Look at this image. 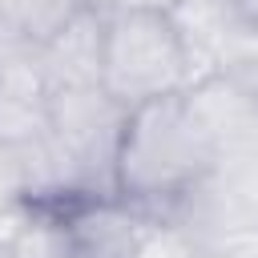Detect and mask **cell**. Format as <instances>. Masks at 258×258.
I'll use <instances>...</instances> for the list:
<instances>
[{
	"label": "cell",
	"mask_w": 258,
	"mask_h": 258,
	"mask_svg": "<svg viewBox=\"0 0 258 258\" xmlns=\"http://www.w3.org/2000/svg\"><path fill=\"white\" fill-rule=\"evenodd\" d=\"M177 0H113V12H169Z\"/></svg>",
	"instance_id": "12"
},
{
	"label": "cell",
	"mask_w": 258,
	"mask_h": 258,
	"mask_svg": "<svg viewBox=\"0 0 258 258\" xmlns=\"http://www.w3.org/2000/svg\"><path fill=\"white\" fill-rule=\"evenodd\" d=\"M218 165V149L198 129L185 109V97H157L129 109L125 137L117 149V194L169 214L189 189H198Z\"/></svg>",
	"instance_id": "1"
},
{
	"label": "cell",
	"mask_w": 258,
	"mask_h": 258,
	"mask_svg": "<svg viewBox=\"0 0 258 258\" xmlns=\"http://www.w3.org/2000/svg\"><path fill=\"white\" fill-rule=\"evenodd\" d=\"M129 105H121L105 85L56 89L48 101V133L69 165L73 202L117 194V149L125 137Z\"/></svg>",
	"instance_id": "3"
},
{
	"label": "cell",
	"mask_w": 258,
	"mask_h": 258,
	"mask_svg": "<svg viewBox=\"0 0 258 258\" xmlns=\"http://www.w3.org/2000/svg\"><path fill=\"white\" fill-rule=\"evenodd\" d=\"M169 16L185 44L189 85L258 56V36L238 20L230 0H177Z\"/></svg>",
	"instance_id": "4"
},
{
	"label": "cell",
	"mask_w": 258,
	"mask_h": 258,
	"mask_svg": "<svg viewBox=\"0 0 258 258\" xmlns=\"http://www.w3.org/2000/svg\"><path fill=\"white\" fill-rule=\"evenodd\" d=\"M101 85L129 109L189 89V60L169 12H109Z\"/></svg>",
	"instance_id": "2"
},
{
	"label": "cell",
	"mask_w": 258,
	"mask_h": 258,
	"mask_svg": "<svg viewBox=\"0 0 258 258\" xmlns=\"http://www.w3.org/2000/svg\"><path fill=\"white\" fill-rule=\"evenodd\" d=\"M48 101H28V97H16V93L0 89V141L28 145L40 133H48Z\"/></svg>",
	"instance_id": "9"
},
{
	"label": "cell",
	"mask_w": 258,
	"mask_h": 258,
	"mask_svg": "<svg viewBox=\"0 0 258 258\" xmlns=\"http://www.w3.org/2000/svg\"><path fill=\"white\" fill-rule=\"evenodd\" d=\"M0 258H8V250H0Z\"/></svg>",
	"instance_id": "16"
},
{
	"label": "cell",
	"mask_w": 258,
	"mask_h": 258,
	"mask_svg": "<svg viewBox=\"0 0 258 258\" xmlns=\"http://www.w3.org/2000/svg\"><path fill=\"white\" fill-rule=\"evenodd\" d=\"M230 8L238 12V20L258 36V0H230Z\"/></svg>",
	"instance_id": "13"
},
{
	"label": "cell",
	"mask_w": 258,
	"mask_h": 258,
	"mask_svg": "<svg viewBox=\"0 0 258 258\" xmlns=\"http://www.w3.org/2000/svg\"><path fill=\"white\" fill-rule=\"evenodd\" d=\"M32 218V202H12L0 206V250H8L16 242V234L24 230V222Z\"/></svg>",
	"instance_id": "11"
},
{
	"label": "cell",
	"mask_w": 258,
	"mask_h": 258,
	"mask_svg": "<svg viewBox=\"0 0 258 258\" xmlns=\"http://www.w3.org/2000/svg\"><path fill=\"white\" fill-rule=\"evenodd\" d=\"M73 16L69 0H0V20L20 36V40H48L64 20Z\"/></svg>",
	"instance_id": "8"
},
{
	"label": "cell",
	"mask_w": 258,
	"mask_h": 258,
	"mask_svg": "<svg viewBox=\"0 0 258 258\" xmlns=\"http://www.w3.org/2000/svg\"><path fill=\"white\" fill-rule=\"evenodd\" d=\"M105 28H109V12L81 8L48 40H40V60L48 69L52 93L101 85V77H105Z\"/></svg>",
	"instance_id": "6"
},
{
	"label": "cell",
	"mask_w": 258,
	"mask_h": 258,
	"mask_svg": "<svg viewBox=\"0 0 258 258\" xmlns=\"http://www.w3.org/2000/svg\"><path fill=\"white\" fill-rule=\"evenodd\" d=\"M69 8L73 12H81V8H89V12H113V0H69Z\"/></svg>",
	"instance_id": "14"
},
{
	"label": "cell",
	"mask_w": 258,
	"mask_h": 258,
	"mask_svg": "<svg viewBox=\"0 0 258 258\" xmlns=\"http://www.w3.org/2000/svg\"><path fill=\"white\" fill-rule=\"evenodd\" d=\"M8 258H77L64 206H32V218L8 246Z\"/></svg>",
	"instance_id": "7"
},
{
	"label": "cell",
	"mask_w": 258,
	"mask_h": 258,
	"mask_svg": "<svg viewBox=\"0 0 258 258\" xmlns=\"http://www.w3.org/2000/svg\"><path fill=\"white\" fill-rule=\"evenodd\" d=\"M12 202H28V181H24L20 149L0 141V206H12Z\"/></svg>",
	"instance_id": "10"
},
{
	"label": "cell",
	"mask_w": 258,
	"mask_h": 258,
	"mask_svg": "<svg viewBox=\"0 0 258 258\" xmlns=\"http://www.w3.org/2000/svg\"><path fill=\"white\" fill-rule=\"evenodd\" d=\"M16 40H20V36H16V32H12V28H8V24H4V20H0V60H4V56H8V48H12V44H16Z\"/></svg>",
	"instance_id": "15"
},
{
	"label": "cell",
	"mask_w": 258,
	"mask_h": 258,
	"mask_svg": "<svg viewBox=\"0 0 258 258\" xmlns=\"http://www.w3.org/2000/svg\"><path fill=\"white\" fill-rule=\"evenodd\" d=\"M64 218L77 258H137L153 238V230L161 226V214L121 194L77 198L64 206Z\"/></svg>",
	"instance_id": "5"
}]
</instances>
